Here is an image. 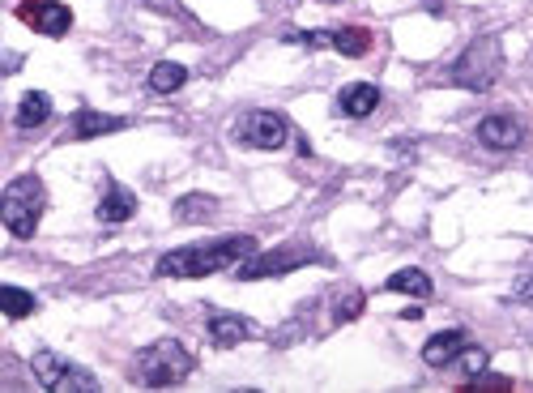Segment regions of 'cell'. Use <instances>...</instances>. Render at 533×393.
Returning a JSON list of instances; mask_svg holds the SVG:
<instances>
[{
	"instance_id": "obj_1",
	"label": "cell",
	"mask_w": 533,
	"mask_h": 393,
	"mask_svg": "<svg viewBox=\"0 0 533 393\" xmlns=\"http://www.w3.org/2000/svg\"><path fill=\"white\" fill-rule=\"evenodd\" d=\"M248 257H256L252 235H222V240H201V244H188V248H171V253L158 257L154 274L158 278H209V274L231 270V265H244Z\"/></svg>"
},
{
	"instance_id": "obj_2",
	"label": "cell",
	"mask_w": 533,
	"mask_h": 393,
	"mask_svg": "<svg viewBox=\"0 0 533 393\" xmlns=\"http://www.w3.org/2000/svg\"><path fill=\"white\" fill-rule=\"evenodd\" d=\"M192 368H197V359H192V351L180 338H158L137 355L133 376L150 389H167V385H180L184 376H192Z\"/></svg>"
},
{
	"instance_id": "obj_3",
	"label": "cell",
	"mask_w": 533,
	"mask_h": 393,
	"mask_svg": "<svg viewBox=\"0 0 533 393\" xmlns=\"http://www.w3.org/2000/svg\"><path fill=\"white\" fill-rule=\"evenodd\" d=\"M47 210V188L39 176H18L13 184H5V201H0V218H5V231L30 240L39 231V218Z\"/></svg>"
},
{
	"instance_id": "obj_4",
	"label": "cell",
	"mask_w": 533,
	"mask_h": 393,
	"mask_svg": "<svg viewBox=\"0 0 533 393\" xmlns=\"http://www.w3.org/2000/svg\"><path fill=\"white\" fill-rule=\"evenodd\" d=\"M499 73H504V52H499V39L478 35L457 60H452L448 82L465 86V90H487V86L499 82Z\"/></svg>"
},
{
	"instance_id": "obj_5",
	"label": "cell",
	"mask_w": 533,
	"mask_h": 393,
	"mask_svg": "<svg viewBox=\"0 0 533 393\" xmlns=\"http://www.w3.org/2000/svg\"><path fill=\"white\" fill-rule=\"evenodd\" d=\"M30 372H35V376H39V385H43V389H52V393H69V389L99 393V381H94V372L69 364L64 355L47 351V347L30 355Z\"/></svg>"
},
{
	"instance_id": "obj_6",
	"label": "cell",
	"mask_w": 533,
	"mask_h": 393,
	"mask_svg": "<svg viewBox=\"0 0 533 393\" xmlns=\"http://www.w3.org/2000/svg\"><path fill=\"white\" fill-rule=\"evenodd\" d=\"M290 120L282 116V112H248L244 120L235 124V137L244 141V146H252V150H282L286 141H290Z\"/></svg>"
},
{
	"instance_id": "obj_7",
	"label": "cell",
	"mask_w": 533,
	"mask_h": 393,
	"mask_svg": "<svg viewBox=\"0 0 533 393\" xmlns=\"http://www.w3.org/2000/svg\"><path fill=\"white\" fill-rule=\"evenodd\" d=\"M312 261H329L325 253H312V248H273V253H256L239 265V278H273V274H290L299 265H312Z\"/></svg>"
},
{
	"instance_id": "obj_8",
	"label": "cell",
	"mask_w": 533,
	"mask_h": 393,
	"mask_svg": "<svg viewBox=\"0 0 533 393\" xmlns=\"http://www.w3.org/2000/svg\"><path fill=\"white\" fill-rule=\"evenodd\" d=\"M18 22H26L30 30H39L47 39H64L73 26V13H69V5H60V0H22Z\"/></svg>"
},
{
	"instance_id": "obj_9",
	"label": "cell",
	"mask_w": 533,
	"mask_h": 393,
	"mask_svg": "<svg viewBox=\"0 0 533 393\" xmlns=\"http://www.w3.org/2000/svg\"><path fill=\"white\" fill-rule=\"evenodd\" d=\"M478 141L495 154H508L525 141V124L516 120L512 112H495V116H482L478 120Z\"/></svg>"
},
{
	"instance_id": "obj_10",
	"label": "cell",
	"mask_w": 533,
	"mask_h": 393,
	"mask_svg": "<svg viewBox=\"0 0 533 393\" xmlns=\"http://www.w3.org/2000/svg\"><path fill=\"white\" fill-rule=\"evenodd\" d=\"M209 342L214 347H239L244 338L256 334V325L248 317H239V312H209Z\"/></svg>"
},
{
	"instance_id": "obj_11",
	"label": "cell",
	"mask_w": 533,
	"mask_h": 393,
	"mask_svg": "<svg viewBox=\"0 0 533 393\" xmlns=\"http://www.w3.org/2000/svg\"><path fill=\"white\" fill-rule=\"evenodd\" d=\"M465 347H470V342H465L461 329H440V334L427 338L423 364H427V368H448V364H457V355H461Z\"/></svg>"
},
{
	"instance_id": "obj_12",
	"label": "cell",
	"mask_w": 533,
	"mask_h": 393,
	"mask_svg": "<svg viewBox=\"0 0 533 393\" xmlns=\"http://www.w3.org/2000/svg\"><path fill=\"white\" fill-rule=\"evenodd\" d=\"M376 107H380V86H371V82H350L337 94V112L350 120H367Z\"/></svg>"
},
{
	"instance_id": "obj_13",
	"label": "cell",
	"mask_w": 533,
	"mask_h": 393,
	"mask_svg": "<svg viewBox=\"0 0 533 393\" xmlns=\"http://www.w3.org/2000/svg\"><path fill=\"white\" fill-rule=\"evenodd\" d=\"M133 214H137V197L128 193L124 184L111 180L103 201H99V210H94V218H99V223H107V227H116V223H128Z\"/></svg>"
},
{
	"instance_id": "obj_14",
	"label": "cell",
	"mask_w": 533,
	"mask_h": 393,
	"mask_svg": "<svg viewBox=\"0 0 533 393\" xmlns=\"http://www.w3.org/2000/svg\"><path fill=\"white\" fill-rule=\"evenodd\" d=\"M47 116H52V99L43 90H26L18 99V112H13V124L18 129H39V124H47Z\"/></svg>"
},
{
	"instance_id": "obj_15",
	"label": "cell",
	"mask_w": 533,
	"mask_h": 393,
	"mask_svg": "<svg viewBox=\"0 0 533 393\" xmlns=\"http://www.w3.org/2000/svg\"><path fill=\"white\" fill-rule=\"evenodd\" d=\"M124 124H128V116H103V112H90V107H82V112L73 116V133L82 141H90V137L116 133V129H124Z\"/></svg>"
},
{
	"instance_id": "obj_16",
	"label": "cell",
	"mask_w": 533,
	"mask_h": 393,
	"mask_svg": "<svg viewBox=\"0 0 533 393\" xmlns=\"http://www.w3.org/2000/svg\"><path fill=\"white\" fill-rule=\"evenodd\" d=\"M389 291H401V295H414V300H431V274L427 270H418V265H406V270H397L389 274V282H384Z\"/></svg>"
},
{
	"instance_id": "obj_17",
	"label": "cell",
	"mask_w": 533,
	"mask_h": 393,
	"mask_svg": "<svg viewBox=\"0 0 533 393\" xmlns=\"http://www.w3.org/2000/svg\"><path fill=\"white\" fill-rule=\"evenodd\" d=\"M218 214V197H209V193H188L175 201V218L180 223H205V218H214Z\"/></svg>"
},
{
	"instance_id": "obj_18",
	"label": "cell",
	"mask_w": 533,
	"mask_h": 393,
	"mask_svg": "<svg viewBox=\"0 0 533 393\" xmlns=\"http://www.w3.org/2000/svg\"><path fill=\"white\" fill-rule=\"evenodd\" d=\"M184 82H188V69L175 65V60H158V65L150 69V90L154 94H175Z\"/></svg>"
},
{
	"instance_id": "obj_19",
	"label": "cell",
	"mask_w": 533,
	"mask_h": 393,
	"mask_svg": "<svg viewBox=\"0 0 533 393\" xmlns=\"http://www.w3.org/2000/svg\"><path fill=\"white\" fill-rule=\"evenodd\" d=\"M35 308H39V300L30 291H22V287H0V312H5L9 321H26Z\"/></svg>"
},
{
	"instance_id": "obj_20",
	"label": "cell",
	"mask_w": 533,
	"mask_h": 393,
	"mask_svg": "<svg viewBox=\"0 0 533 393\" xmlns=\"http://www.w3.org/2000/svg\"><path fill=\"white\" fill-rule=\"evenodd\" d=\"M333 47L342 56H367L371 52V30H363V26H342V30H333Z\"/></svg>"
},
{
	"instance_id": "obj_21",
	"label": "cell",
	"mask_w": 533,
	"mask_h": 393,
	"mask_svg": "<svg viewBox=\"0 0 533 393\" xmlns=\"http://www.w3.org/2000/svg\"><path fill=\"white\" fill-rule=\"evenodd\" d=\"M363 308H367V295H363V287H342V291H337V300H333V325H346V321H354Z\"/></svg>"
},
{
	"instance_id": "obj_22",
	"label": "cell",
	"mask_w": 533,
	"mask_h": 393,
	"mask_svg": "<svg viewBox=\"0 0 533 393\" xmlns=\"http://www.w3.org/2000/svg\"><path fill=\"white\" fill-rule=\"evenodd\" d=\"M487 364H491V355L482 351V347H465V351L457 355V368H461L465 381H470V376H478V372H487Z\"/></svg>"
},
{
	"instance_id": "obj_23",
	"label": "cell",
	"mask_w": 533,
	"mask_h": 393,
	"mask_svg": "<svg viewBox=\"0 0 533 393\" xmlns=\"http://www.w3.org/2000/svg\"><path fill=\"white\" fill-rule=\"evenodd\" d=\"M465 389H512V376H499V372H478L465 381Z\"/></svg>"
},
{
	"instance_id": "obj_24",
	"label": "cell",
	"mask_w": 533,
	"mask_h": 393,
	"mask_svg": "<svg viewBox=\"0 0 533 393\" xmlns=\"http://www.w3.org/2000/svg\"><path fill=\"white\" fill-rule=\"evenodd\" d=\"M512 300H521V304H533V270L516 278V287H512Z\"/></svg>"
}]
</instances>
